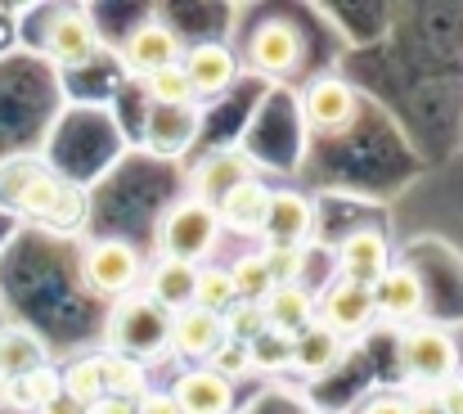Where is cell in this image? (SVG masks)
Returning a JSON list of instances; mask_svg holds the SVG:
<instances>
[{
	"label": "cell",
	"instance_id": "obj_12",
	"mask_svg": "<svg viewBox=\"0 0 463 414\" xmlns=\"http://www.w3.org/2000/svg\"><path fill=\"white\" fill-rule=\"evenodd\" d=\"M360 104H355V91L337 77H324L307 91V127L315 136H342L351 131Z\"/></svg>",
	"mask_w": 463,
	"mask_h": 414
},
{
	"label": "cell",
	"instance_id": "obj_14",
	"mask_svg": "<svg viewBox=\"0 0 463 414\" xmlns=\"http://www.w3.org/2000/svg\"><path fill=\"white\" fill-rule=\"evenodd\" d=\"M257 171H252V162L243 158V153H230V149H221V153H207L194 171H189V198H198V203H221L234 185H243V180H252Z\"/></svg>",
	"mask_w": 463,
	"mask_h": 414
},
{
	"label": "cell",
	"instance_id": "obj_20",
	"mask_svg": "<svg viewBox=\"0 0 463 414\" xmlns=\"http://www.w3.org/2000/svg\"><path fill=\"white\" fill-rule=\"evenodd\" d=\"M194 279H198V266L157 257V266L149 271V293L145 297H154L166 315H175V311L194 306Z\"/></svg>",
	"mask_w": 463,
	"mask_h": 414
},
{
	"label": "cell",
	"instance_id": "obj_37",
	"mask_svg": "<svg viewBox=\"0 0 463 414\" xmlns=\"http://www.w3.org/2000/svg\"><path fill=\"white\" fill-rule=\"evenodd\" d=\"M410 414H446V410L437 406V397H432V392H423L419 401H410Z\"/></svg>",
	"mask_w": 463,
	"mask_h": 414
},
{
	"label": "cell",
	"instance_id": "obj_28",
	"mask_svg": "<svg viewBox=\"0 0 463 414\" xmlns=\"http://www.w3.org/2000/svg\"><path fill=\"white\" fill-rule=\"evenodd\" d=\"M230 279H234L239 302H266V293L275 288L266 262H261V253H243L239 262H230Z\"/></svg>",
	"mask_w": 463,
	"mask_h": 414
},
{
	"label": "cell",
	"instance_id": "obj_8",
	"mask_svg": "<svg viewBox=\"0 0 463 414\" xmlns=\"http://www.w3.org/2000/svg\"><path fill=\"white\" fill-rule=\"evenodd\" d=\"M337 271L351 284H364L373 288L378 279L392 271V248H387V235L378 226H360V230H346L342 244H337Z\"/></svg>",
	"mask_w": 463,
	"mask_h": 414
},
{
	"label": "cell",
	"instance_id": "obj_19",
	"mask_svg": "<svg viewBox=\"0 0 463 414\" xmlns=\"http://www.w3.org/2000/svg\"><path fill=\"white\" fill-rule=\"evenodd\" d=\"M261 311H266V324H270L275 333H288V338H298L302 329L315 324V297H310L302 284L270 288L266 302H261Z\"/></svg>",
	"mask_w": 463,
	"mask_h": 414
},
{
	"label": "cell",
	"instance_id": "obj_17",
	"mask_svg": "<svg viewBox=\"0 0 463 414\" xmlns=\"http://www.w3.org/2000/svg\"><path fill=\"white\" fill-rule=\"evenodd\" d=\"M373 311L387 315V320H401V324L419 320L423 315V279H419V271L392 266L387 275L373 284Z\"/></svg>",
	"mask_w": 463,
	"mask_h": 414
},
{
	"label": "cell",
	"instance_id": "obj_27",
	"mask_svg": "<svg viewBox=\"0 0 463 414\" xmlns=\"http://www.w3.org/2000/svg\"><path fill=\"white\" fill-rule=\"evenodd\" d=\"M234 302H239V293H234L230 266H198V279H194V306H203V311H212V315H225Z\"/></svg>",
	"mask_w": 463,
	"mask_h": 414
},
{
	"label": "cell",
	"instance_id": "obj_4",
	"mask_svg": "<svg viewBox=\"0 0 463 414\" xmlns=\"http://www.w3.org/2000/svg\"><path fill=\"white\" fill-rule=\"evenodd\" d=\"M401 370H405V379L410 383H419L423 392L432 388H446L450 379H459L455 370H459V347H455V338H450V329H441V324H432V320H423V324H410L405 333H401Z\"/></svg>",
	"mask_w": 463,
	"mask_h": 414
},
{
	"label": "cell",
	"instance_id": "obj_22",
	"mask_svg": "<svg viewBox=\"0 0 463 414\" xmlns=\"http://www.w3.org/2000/svg\"><path fill=\"white\" fill-rule=\"evenodd\" d=\"M54 397H63V379H59L54 365H41V370H32V374H23V379L0 383V406H14V410L41 414Z\"/></svg>",
	"mask_w": 463,
	"mask_h": 414
},
{
	"label": "cell",
	"instance_id": "obj_33",
	"mask_svg": "<svg viewBox=\"0 0 463 414\" xmlns=\"http://www.w3.org/2000/svg\"><path fill=\"white\" fill-rule=\"evenodd\" d=\"M136 414H180V406H175V397L171 392H145L140 401H136Z\"/></svg>",
	"mask_w": 463,
	"mask_h": 414
},
{
	"label": "cell",
	"instance_id": "obj_10",
	"mask_svg": "<svg viewBox=\"0 0 463 414\" xmlns=\"http://www.w3.org/2000/svg\"><path fill=\"white\" fill-rule=\"evenodd\" d=\"M122 63H127V72H136V77H154L162 68L180 63V36H175V27L149 18V23H140L136 32H127V41H122Z\"/></svg>",
	"mask_w": 463,
	"mask_h": 414
},
{
	"label": "cell",
	"instance_id": "obj_24",
	"mask_svg": "<svg viewBox=\"0 0 463 414\" xmlns=\"http://www.w3.org/2000/svg\"><path fill=\"white\" fill-rule=\"evenodd\" d=\"M59 379H63V397L77 401L81 410H90V406H99V401L109 397V383H104V356H99V351H95V356H81V361H72V365H63Z\"/></svg>",
	"mask_w": 463,
	"mask_h": 414
},
{
	"label": "cell",
	"instance_id": "obj_1",
	"mask_svg": "<svg viewBox=\"0 0 463 414\" xmlns=\"http://www.w3.org/2000/svg\"><path fill=\"white\" fill-rule=\"evenodd\" d=\"M0 207L32 221H77L81 194L36 162H9L0 171Z\"/></svg>",
	"mask_w": 463,
	"mask_h": 414
},
{
	"label": "cell",
	"instance_id": "obj_38",
	"mask_svg": "<svg viewBox=\"0 0 463 414\" xmlns=\"http://www.w3.org/2000/svg\"><path fill=\"white\" fill-rule=\"evenodd\" d=\"M41 414H86V410H81L77 401H68V397H54V401H50Z\"/></svg>",
	"mask_w": 463,
	"mask_h": 414
},
{
	"label": "cell",
	"instance_id": "obj_35",
	"mask_svg": "<svg viewBox=\"0 0 463 414\" xmlns=\"http://www.w3.org/2000/svg\"><path fill=\"white\" fill-rule=\"evenodd\" d=\"M360 414H410V401L405 397H373Z\"/></svg>",
	"mask_w": 463,
	"mask_h": 414
},
{
	"label": "cell",
	"instance_id": "obj_16",
	"mask_svg": "<svg viewBox=\"0 0 463 414\" xmlns=\"http://www.w3.org/2000/svg\"><path fill=\"white\" fill-rule=\"evenodd\" d=\"M180 414H230L234 410V383L221 379L216 370L198 365V370H184L171 388Z\"/></svg>",
	"mask_w": 463,
	"mask_h": 414
},
{
	"label": "cell",
	"instance_id": "obj_29",
	"mask_svg": "<svg viewBox=\"0 0 463 414\" xmlns=\"http://www.w3.org/2000/svg\"><path fill=\"white\" fill-rule=\"evenodd\" d=\"M248 361H252V370H261V374L288 370V365H293V338L266 329V333H257V338L248 342Z\"/></svg>",
	"mask_w": 463,
	"mask_h": 414
},
{
	"label": "cell",
	"instance_id": "obj_13",
	"mask_svg": "<svg viewBox=\"0 0 463 414\" xmlns=\"http://www.w3.org/2000/svg\"><path fill=\"white\" fill-rule=\"evenodd\" d=\"M180 68L189 72V82H194L198 95H225V91L234 86V77H239V59H234V50L221 45V41H198V45H189V50L180 54Z\"/></svg>",
	"mask_w": 463,
	"mask_h": 414
},
{
	"label": "cell",
	"instance_id": "obj_2",
	"mask_svg": "<svg viewBox=\"0 0 463 414\" xmlns=\"http://www.w3.org/2000/svg\"><path fill=\"white\" fill-rule=\"evenodd\" d=\"M157 239V257H171V262H189V266H203L216 244H221V217L212 203H198V198H175L157 212L154 226Z\"/></svg>",
	"mask_w": 463,
	"mask_h": 414
},
{
	"label": "cell",
	"instance_id": "obj_9",
	"mask_svg": "<svg viewBox=\"0 0 463 414\" xmlns=\"http://www.w3.org/2000/svg\"><path fill=\"white\" fill-rule=\"evenodd\" d=\"M315 230V203L298 189H270V207H266V226L261 239L266 248H302Z\"/></svg>",
	"mask_w": 463,
	"mask_h": 414
},
{
	"label": "cell",
	"instance_id": "obj_6",
	"mask_svg": "<svg viewBox=\"0 0 463 414\" xmlns=\"http://www.w3.org/2000/svg\"><path fill=\"white\" fill-rule=\"evenodd\" d=\"M243 50L261 77H293L307 59V36L298 32L293 18H261Z\"/></svg>",
	"mask_w": 463,
	"mask_h": 414
},
{
	"label": "cell",
	"instance_id": "obj_7",
	"mask_svg": "<svg viewBox=\"0 0 463 414\" xmlns=\"http://www.w3.org/2000/svg\"><path fill=\"white\" fill-rule=\"evenodd\" d=\"M41 50H45V59L59 63V68H86V63L99 54L95 18H90L86 9H54V14L45 18Z\"/></svg>",
	"mask_w": 463,
	"mask_h": 414
},
{
	"label": "cell",
	"instance_id": "obj_5",
	"mask_svg": "<svg viewBox=\"0 0 463 414\" xmlns=\"http://www.w3.org/2000/svg\"><path fill=\"white\" fill-rule=\"evenodd\" d=\"M145 279V257L127 239H95L81 253V284L90 297H131L136 284Z\"/></svg>",
	"mask_w": 463,
	"mask_h": 414
},
{
	"label": "cell",
	"instance_id": "obj_21",
	"mask_svg": "<svg viewBox=\"0 0 463 414\" xmlns=\"http://www.w3.org/2000/svg\"><path fill=\"white\" fill-rule=\"evenodd\" d=\"M41 365H50V351H45V342H41L36 329L14 324V329L0 333V383L23 379V374H32Z\"/></svg>",
	"mask_w": 463,
	"mask_h": 414
},
{
	"label": "cell",
	"instance_id": "obj_15",
	"mask_svg": "<svg viewBox=\"0 0 463 414\" xmlns=\"http://www.w3.org/2000/svg\"><path fill=\"white\" fill-rule=\"evenodd\" d=\"M225 342V324L221 315L203 311V306H184L171 315V351L184 361H212L216 347Z\"/></svg>",
	"mask_w": 463,
	"mask_h": 414
},
{
	"label": "cell",
	"instance_id": "obj_3",
	"mask_svg": "<svg viewBox=\"0 0 463 414\" xmlns=\"http://www.w3.org/2000/svg\"><path fill=\"white\" fill-rule=\"evenodd\" d=\"M109 351L113 356H131V361H154L171 347V315L157 306L154 297L145 293H131L113 306L109 315Z\"/></svg>",
	"mask_w": 463,
	"mask_h": 414
},
{
	"label": "cell",
	"instance_id": "obj_31",
	"mask_svg": "<svg viewBox=\"0 0 463 414\" xmlns=\"http://www.w3.org/2000/svg\"><path fill=\"white\" fill-rule=\"evenodd\" d=\"M261 262H266V271H270V284H275V288L302 284V271H307L302 248H261Z\"/></svg>",
	"mask_w": 463,
	"mask_h": 414
},
{
	"label": "cell",
	"instance_id": "obj_26",
	"mask_svg": "<svg viewBox=\"0 0 463 414\" xmlns=\"http://www.w3.org/2000/svg\"><path fill=\"white\" fill-rule=\"evenodd\" d=\"M145 91H149L154 109H194V100H198V91H194V82H189V72L180 63L145 77Z\"/></svg>",
	"mask_w": 463,
	"mask_h": 414
},
{
	"label": "cell",
	"instance_id": "obj_23",
	"mask_svg": "<svg viewBox=\"0 0 463 414\" xmlns=\"http://www.w3.org/2000/svg\"><path fill=\"white\" fill-rule=\"evenodd\" d=\"M337 361H342V338H337L333 329H324L319 320L293 338V370H302L307 379L328 374Z\"/></svg>",
	"mask_w": 463,
	"mask_h": 414
},
{
	"label": "cell",
	"instance_id": "obj_34",
	"mask_svg": "<svg viewBox=\"0 0 463 414\" xmlns=\"http://www.w3.org/2000/svg\"><path fill=\"white\" fill-rule=\"evenodd\" d=\"M432 397H437V406H441L446 414H463V383L459 379H450V383H446V388H437Z\"/></svg>",
	"mask_w": 463,
	"mask_h": 414
},
{
	"label": "cell",
	"instance_id": "obj_25",
	"mask_svg": "<svg viewBox=\"0 0 463 414\" xmlns=\"http://www.w3.org/2000/svg\"><path fill=\"white\" fill-rule=\"evenodd\" d=\"M99 356H104V383H109V397L136 406V401L149 392V374H145V365L131 361V356H113V351H99Z\"/></svg>",
	"mask_w": 463,
	"mask_h": 414
},
{
	"label": "cell",
	"instance_id": "obj_30",
	"mask_svg": "<svg viewBox=\"0 0 463 414\" xmlns=\"http://www.w3.org/2000/svg\"><path fill=\"white\" fill-rule=\"evenodd\" d=\"M221 324H225V338L230 342H252L257 333H266L270 324H266V311H261V302H234L225 315H221Z\"/></svg>",
	"mask_w": 463,
	"mask_h": 414
},
{
	"label": "cell",
	"instance_id": "obj_32",
	"mask_svg": "<svg viewBox=\"0 0 463 414\" xmlns=\"http://www.w3.org/2000/svg\"><path fill=\"white\" fill-rule=\"evenodd\" d=\"M207 370H216L221 379H230V383H234L239 374H248V370H252V361H248V347H243V342H230V338H225V342L216 347V356L207 361Z\"/></svg>",
	"mask_w": 463,
	"mask_h": 414
},
{
	"label": "cell",
	"instance_id": "obj_18",
	"mask_svg": "<svg viewBox=\"0 0 463 414\" xmlns=\"http://www.w3.org/2000/svg\"><path fill=\"white\" fill-rule=\"evenodd\" d=\"M266 207H270V189L252 176V180L234 185V189L216 203V217H221V230H234V235H261V226H266Z\"/></svg>",
	"mask_w": 463,
	"mask_h": 414
},
{
	"label": "cell",
	"instance_id": "obj_11",
	"mask_svg": "<svg viewBox=\"0 0 463 414\" xmlns=\"http://www.w3.org/2000/svg\"><path fill=\"white\" fill-rule=\"evenodd\" d=\"M315 311H319L315 320H319L324 329H333L337 338H351V333L369 329V320L378 315V311H373V288L351 284V279H337V284L319 297Z\"/></svg>",
	"mask_w": 463,
	"mask_h": 414
},
{
	"label": "cell",
	"instance_id": "obj_36",
	"mask_svg": "<svg viewBox=\"0 0 463 414\" xmlns=\"http://www.w3.org/2000/svg\"><path fill=\"white\" fill-rule=\"evenodd\" d=\"M86 414H136V406L131 401H118V397H104L99 406H90Z\"/></svg>",
	"mask_w": 463,
	"mask_h": 414
}]
</instances>
